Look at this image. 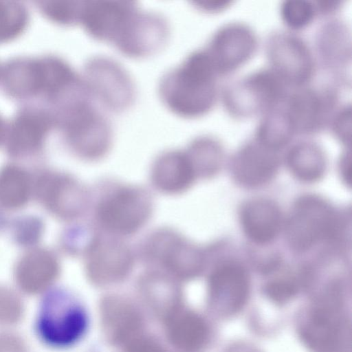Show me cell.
Listing matches in <instances>:
<instances>
[{"label": "cell", "instance_id": "6da1fadb", "mask_svg": "<svg viewBox=\"0 0 352 352\" xmlns=\"http://www.w3.org/2000/svg\"><path fill=\"white\" fill-rule=\"evenodd\" d=\"M220 79L211 58L201 47L190 52L162 75L157 95L164 107L175 116L199 118L219 102Z\"/></svg>", "mask_w": 352, "mask_h": 352}, {"label": "cell", "instance_id": "7a4b0ae2", "mask_svg": "<svg viewBox=\"0 0 352 352\" xmlns=\"http://www.w3.org/2000/svg\"><path fill=\"white\" fill-rule=\"evenodd\" d=\"M3 72L7 88L17 96L43 94L61 102L85 85L82 73L56 56L17 60Z\"/></svg>", "mask_w": 352, "mask_h": 352}, {"label": "cell", "instance_id": "3957f363", "mask_svg": "<svg viewBox=\"0 0 352 352\" xmlns=\"http://www.w3.org/2000/svg\"><path fill=\"white\" fill-rule=\"evenodd\" d=\"M153 198L145 188L117 182L100 190L94 204V219L102 232L123 238L136 234L150 220Z\"/></svg>", "mask_w": 352, "mask_h": 352}, {"label": "cell", "instance_id": "277c9868", "mask_svg": "<svg viewBox=\"0 0 352 352\" xmlns=\"http://www.w3.org/2000/svg\"><path fill=\"white\" fill-rule=\"evenodd\" d=\"M88 324L87 312L80 300L69 292L54 289L40 300L34 316V330L44 346L63 350L81 340Z\"/></svg>", "mask_w": 352, "mask_h": 352}, {"label": "cell", "instance_id": "5b68a950", "mask_svg": "<svg viewBox=\"0 0 352 352\" xmlns=\"http://www.w3.org/2000/svg\"><path fill=\"white\" fill-rule=\"evenodd\" d=\"M289 90L266 65L221 85L219 102L232 118L245 120L281 106Z\"/></svg>", "mask_w": 352, "mask_h": 352}, {"label": "cell", "instance_id": "8992f818", "mask_svg": "<svg viewBox=\"0 0 352 352\" xmlns=\"http://www.w3.org/2000/svg\"><path fill=\"white\" fill-rule=\"evenodd\" d=\"M67 143L80 158L96 162L107 155L113 142V126L91 100L80 101L59 109L56 120Z\"/></svg>", "mask_w": 352, "mask_h": 352}, {"label": "cell", "instance_id": "52a82bcc", "mask_svg": "<svg viewBox=\"0 0 352 352\" xmlns=\"http://www.w3.org/2000/svg\"><path fill=\"white\" fill-rule=\"evenodd\" d=\"M346 85L331 78L327 82L290 89L282 104L296 135L309 137L327 129L333 113L342 103Z\"/></svg>", "mask_w": 352, "mask_h": 352}, {"label": "cell", "instance_id": "ba28073f", "mask_svg": "<svg viewBox=\"0 0 352 352\" xmlns=\"http://www.w3.org/2000/svg\"><path fill=\"white\" fill-rule=\"evenodd\" d=\"M140 254L151 270L162 272L174 279H190L204 266L201 250L177 230L162 227L144 239Z\"/></svg>", "mask_w": 352, "mask_h": 352}, {"label": "cell", "instance_id": "9c48e42d", "mask_svg": "<svg viewBox=\"0 0 352 352\" xmlns=\"http://www.w3.org/2000/svg\"><path fill=\"white\" fill-rule=\"evenodd\" d=\"M263 47L267 66L289 89L314 82L319 66L312 45L300 33L274 30L266 36Z\"/></svg>", "mask_w": 352, "mask_h": 352}, {"label": "cell", "instance_id": "30bf717a", "mask_svg": "<svg viewBox=\"0 0 352 352\" xmlns=\"http://www.w3.org/2000/svg\"><path fill=\"white\" fill-rule=\"evenodd\" d=\"M82 75L92 100L103 111L122 112L134 103L137 95L134 78L116 59L102 54L90 56Z\"/></svg>", "mask_w": 352, "mask_h": 352}, {"label": "cell", "instance_id": "8fae6325", "mask_svg": "<svg viewBox=\"0 0 352 352\" xmlns=\"http://www.w3.org/2000/svg\"><path fill=\"white\" fill-rule=\"evenodd\" d=\"M311 308L301 327L303 340L315 352H351V327L336 288Z\"/></svg>", "mask_w": 352, "mask_h": 352}, {"label": "cell", "instance_id": "7c38bea8", "mask_svg": "<svg viewBox=\"0 0 352 352\" xmlns=\"http://www.w3.org/2000/svg\"><path fill=\"white\" fill-rule=\"evenodd\" d=\"M260 39L252 25L231 21L218 27L203 46L221 78L228 77L248 63L256 54Z\"/></svg>", "mask_w": 352, "mask_h": 352}, {"label": "cell", "instance_id": "4fadbf2b", "mask_svg": "<svg viewBox=\"0 0 352 352\" xmlns=\"http://www.w3.org/2000/svg\"><path fill=\"white\" fill-rule=\"evenodd\" d=\"M83 253L87 276L98 285L122 281L135 264L134 252L123 239L104 232L93 233Z\"/></svg>", "mask_w": 352, "mask_h": 352}, {"label": "cell", "instance_id": "5bb4252c", "mask_svg": "<svg viewBox=\"0 0 352 352\" xmlns=\"http://www.w3.org/2000/svg\"><path fill=\"white\" fill-rule=\"evenodd\" d=\"M170 34L169 23L162 14L138 6L126 21L111 45L122 55L142 59L163 49Z\"/></svg>", "mask_w": 352, "mask_h": 352}, {"label": "cell", "instance_id": "9a60e30c", "mask_svg": "<svg viewBox=\"0 0 352 352\" xmlns=\"http://www.w3.org/2000/svg\"><path fill=\"white\" fill-rule=\"evenodd\" d=\"M334 223L333 212L324 201L313 197L302 198L288 221L289 244L296 250H307L333 233Z\"/></svg>", "mask_w": 352, "mask_h": 352}, {"label": "cell", "instance_id": "2e32d148", "mask_svg": "<svg viewBox=\"0 0 352 352\" xmlns=\"http://www.w3.org/2000/svg\"><path fill=\"white\" fill-rule=\"evenodd\" d=\"M312 47L319 67L331 78L348 82L351 63V34L347 23L336 16L326 19L314 34Z\"/></svg>", "mask_w": 352, "mask_h": 352}, {"label": "cell", "instance_id": "e0dca14e", "mask_svg": "<svg viewBox=\"0 0 352 352\" xmlns=\"http://www.w3.org/2000/svg\"><path fill=\"white\" fill-rule=\"evenodd\" d=\"M134 1H82L79 24L93 39L111 45L123 25L138 7Z\"/></svg>", "mask_w": 352, "mask_h": 352}, {"label": "cell", "instance_id": "ac0fdd59", "mask_svg": "<svg viewBox=\"0 0 352 352\" xmlns=\"http://www.w3.org/2000/svg\"><path fill=\"white\" fill-rule=\"evenodd\" d=\"M208 289L211 305L218 314L223 316L235 314L243 307L248 296V274L237 263L222 264L211 273Z\"/></svg>", "mask_w": 352, "mask_h": 352}, {"label": "cell", "instance_id": "d6986e66", "mask_svg": "<svg viewBox=\"0 0 352 352\" xmlns=\"http://www.w3.org/2000/svg\"><path fill=\"white\" fill-rule=\"evenodd\" d=\"M197 179L184 148L167 149L159 153L150 168V182L159 192L179 195L188 190Z\"/></svg>", "mask_w": 352, "mask_h": 352}, {"label": "cell", "instance_id": "ffe728a7", "mask_svg": "<svg viewBox=\"0 0 352 352\" xmlns=\"http://www.w3.org/2000/svg\"><path fill=\"white\" fill-rule=\"evenodd\" d=\"M277 153L253 138L245 142L232 159V168L237 181L248 186H259L267 182L278 168Z\"/></svg>", "mask_w": 352, "mask_h": 352}, {"label": "cell", "instance_id": "44dd1931", "mask_svg": "<svg viewBox=\"0 0 352 352\" xmlns=\"http://www.w3.org/2000/svg\"><path fill=\"white\" fill-rule=\"evenodd\" d=\"M41 184L47 204L63 218H78L89 208L90 191L74 177L52 175L44 179Z\"/></svg>", "mask_w": 352, "mask_h": 352}, {"label": "cell", "instance_id": "7402d4cb", "mask_svg": "<svg viewBox=\"0 0 352 352\" xmlns=\"http://www.w3.org/2000/svg\"><path fill=\"white\" fill-rule=\"evenodd\" d=\"M241 220L248 236L259 244L274 240L282 223L278 206L266 199H255L247 203L241 210Z\"/></svg>", "mask_w": 352, "mask_h": 352}, {"label": "cell", "instance_id": "603a6c76", "mask_svg": "<svg viewBox=\"0 0 352 352\" xmlns=\"http://www.w3.org/2000/svg\"><path fill=\"white\" fill-rule=\"evenodd\" d=\"M56 120L47 113L25 109L15 117L9 130V144L16 152L38 147Z\"/></svg>", "mask_w": 352, "mask_h": 352}, {"label": "cell", "instance_id": "cb8c5ba5", "mask_svg": "<svg viewBox=\"0 0 352 352\" xmlns=\"http://www.w3.org/2000/svg\"><path fill=\"white\" fill-rule=\"evenodd\" d=\"M293 143L289 148L287 164L298 179L311 182L318 179L324 173L327 156L323 148L309 137Z\"/></svg>", "mask_w": 352, "mask_h": 352}, {"label": "cell", "instance_id": "d4e9b609", "mask_svg": "<svg viewBox=\"0 0 352 352\" xmlns=\"http://www.w3.org/2000/svg\"><path fill=\"white\" fill-rule=\"evenodd\" d=\"M296 135L294 125L281 105L258 117L252 138L278 152L289 146Z\"/></svg>", "mask_w": 352, "mask_h": 352}, {"label": "cell", "instance_id": "484cf974", "mask_svg": "<svg viewBox=\"0 0 352 352\" xmlns=\"http://www.w3.org/2000/svg\"><path fill=\"white\" fill-rule=\"evenodd\" d=\"M184 150L197 178L214 175L221 166L224 156L221 141L211 134L197 135L190 140Z\"/></svg>", "mask_w": 352, "mask_h": 352}, {"label": "cell", "instance_id": "4316f807", "mask_svg": "<svg viewBox=\"0 0 352 352\" xmlns=\"http://www.w3.org/2000/svg\"><path fill=\"white\" fill-rule=\"evenodd\" d=\"M172 339L182 349L195 352L201 349L208 338V328L204 320L191 313H174L170 318Z\"/></svg>", "mask_w": 352, "mask_h": 352}, {"label": "cell", "instance_id": "83f0119b", "mask_svg": "<svg viewBox=\"0 0 352 352\" xmlns=\"http://www.w3.org/2000/svg\"><path fill=\"white\" fill-rule=\"evenodd\" d=\"M58 268V261L52 253L38 249L21 258L18 263L17 272L25 285L38 286L54 277Z\"/></svg>", "mask_w": 352, "mask_h": 352}, {"label": "cell", "instance_id": "f1b7e54d", "mask_svg": "<svg viewBox=\"0 0 352 352\" xmlns=\"http://www.w3.org/2000/svg\"><path fill=\"white\" fill-rule=\"evenodd\" d=\"M30 179L21 168L12 165L0 170V204L8 208L23 206L30 195Z\"/></svg>", "mask_w": 352, "mask_h": 352}, {"label": "cell", "instance_id": "f546056e", "mask_svg": "<svg viewBox=\"0 0 352 352\" xmlns=\"http://www.w3.org/2000/svg\"><path fill=\"white\" fill-rule=\"evenodd\" d=\"M279 15L285 29L300 33L320 17L316 1L285 0L279 6Z\"/></svg>", "mask_w": 352, "mask_h": 352}, {"label": "cell", "instance_id": "4dcf8cb0", "mask_svg": "<svg viewBox=\"0 0 352 352\" xmlns=\"http://www.w3.org/2000/svg\"><path fill=\"white\" fill-rule=\"evenodd\" d=\"M27 21L25 8L16 3L0 2V41L12 38L24 28Z\"/></svg>", "mask_w": 352, "mask_h": 352}, {"label": "cell", "instance_id": "1f68e13d", "mask_svg": "<svg viewBox=\"0 0 352 352\" xmlns=\"http://www.w3.org/2000/svg\"><path fill=\"white\" fill-rule=\"evenodd\" d=\"M351 103L342 102L333 113L327 129L340 142L350 148L351 143Z\"/></svg>", "mask_w": 352, "mask_h": 352}, {"label": "cell", "instance_id": "d6a6232c", "mask_svg": "<svg viewBox=\"0 0 352 352\" xmlns=\"http://www.w3.org/2000/svg\"><path fill=\"white\" fill-rule=\"evenodd\" d=\"M82 1H65L49 2L43 8L54 21L62 24H75L80 21Z\"/></svg>", "mask_w": 352, "mask_h": 352}, {"label": "cell", "instance_id": "836d02e7", "mask_svg": "<svg viewBox=\"0 0 352 352\" xmlns=\"http://www.w3.org/2000/svg\"><path fill=\"white\" fill-rule=\"evenodd\" d=\"M267 293L274 300L283 302L291 298L296 292L295 283L288 278L275 280L267 286Z\"/></svg>", "mask_w": 352, "mask_h": 352}, {"label": "cell", "instance_id": "e575fe53", "mask_svg": "<svg viewBox=\"0 0 352 352\" xmlns=\"http://www.w3.org/2000/svg\"><path fill=\"white\" fill-rule=\"evenodd\" d=\"M193 6L198 10L208 14H216L228 10L232 4L230 0H195Z\"/></svg>", "mask_w": 352, "mask_h": 352}, {"label": "cell", "instance_id": "d590c367", "mask_svg": "<svg viewBox=\"0 0 352 352\" xmlns=\"http://www.w3.org/2000/svg\"><path fill=\"white\" fill-rule=\"evenodd\" d=\"M129 347V352H166L162 346L151 340H135Z\"/></svg>", "mask_w": 352, "mask_h": 352}, {"label": "cell", "instance_id": "8d00e7d4", "mask_svg": "<svg viewBox=\"0 0 352 352\" xmlns=\"http://www.w3.org/2000/svg\"><path fill=\"white\" fill-rule=\"evenodd\" d=\"M227 352H257L252 347L247 345H236L230 348Z\"/></svg>", "mask_w": 352, "mask_h": 352}, {"label": "cell", "instance_id": "74e56055", "mask_svg": "<svg viewBox=\"0 0 352 352\" xmlns=\"http://www.w3.org/2000/svg\"><path fill=\"white\" fill-rule=\"evenodd\" d=\"M2 132H3V125H2V122L0 118V138L1 137Z\"/></svg>", "mask_w": 352, "mask_h": 352}]
</instances>
